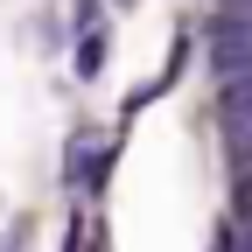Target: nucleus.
I'll use <instances>...</instances> for the list:
<instances>
[{
	"instance_id": "2",
	"label": "nucleus",
	"mask_w": 252,
	"mask_h": 252,
	"mask_svg": "<svg viewBox=\"0 0 252 252\" xmlns=\"http://www.w3.org/2000/svg\"><path fill=\"white\" fill-rule=\"evenodd\" d=\"M105 7H140V0H105Z\"/></svg>"
},
{
	"instance_id": "1",
	"label": "nucleus",
	"mask_w": 252,
	"mask_h": 252,
	"mask_svg": "<svg viewBox=\"0 0 252 252\" xmlns=\"http://www.w3.org/2000/svg\"><path fill=\"white\" fill-rule=\"evenodd\" d=\"M112 175V147L105 140H77L70 154H63V182H70V189H98Z\"/></svg>"
}]
</instances>
